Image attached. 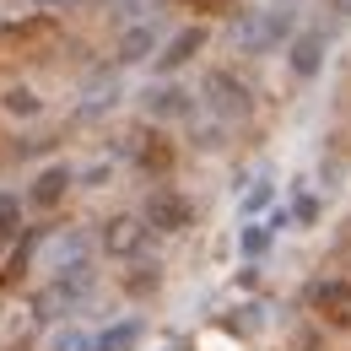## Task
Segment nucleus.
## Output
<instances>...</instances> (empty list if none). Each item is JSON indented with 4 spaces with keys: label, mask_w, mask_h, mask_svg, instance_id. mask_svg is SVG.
<instances>
[{
    "label": "nucleus",
    "mask_w": 351,
    "mask_h": 351,
    "mask_svg": "<svg viewBox=\"0 0 351 351\" xmlns=\"http://www.w3.org/2000/svg\"><path fill=\"white\" fill-rule=\"evenodd\" d=\"M200 97H206V108L217 114L221 125H238V119H249V108H254L249 87H243V82H232L227 71H211V76H206V92H200Z\"/></svg>",
    "instance_id": "obj_3"
},
{
    "label": "nucleus",
    "mask_w": 351,
    "mask_h": 351,
    "mask_svg": "<svg viewBox=\"0 0 351 351\" xmlns=\"http://www.w3.org/2000/svg\"><path fill=\"white\" fill-rule=\"evenodd\" d=\"M65 189H71V168H44V173L33 178V206H60L65 200Z\"/></svg>",
    "instance_id": "obj_11"
},
{
    "label": "nucleus",
    "mask_w": 351,
    "mask_h": 351,
    "mask_svg": "<svg viewBox=\"0 0 351 351\" xmlns=\"http://www.w3.org/2000/svg\"><path fill=\"white\" fill-rule=\"evenodd\" d=\"M33 319H38V308H22V303H0V351L22 346V341H27V330H33Z\"/></svg>",
    "instance_id": "obj_7"
},
{
    "label": "nucleus",
    "mask_w": 351,
    "mask_h": 351,
    "mask_svg": "<svg viewBox=\"0 0 351 351\" xmlns=\"http://www.w3.org/2000/svg\"><path fill=\"white\" fill-rule=\"evenodd\" d=\"M49 351H97V341H92L87 330H60V335L49 341Z\"/></svg>",
    "instance_id": "obj_13"
},
{
    "label": "nucleus",
    "mask_w": 351,
    "mask_h": 351,
    "mask_svg": "<svg viewBox=\"0 0 351 351\" xmlns=\"http://www.w3.org/2000/svg\"><path fill=\"white\" fill-rule=\"evenodd\" d=\"M146 108H152V114H162V119H189V114H195V92H184V87L146 92Z\"/></svg>",
    "instance_id": "obj_9"
},
{
    "label": "nucleus",
    "mask_w": 351,
    "mask_h": 351,
    "mask_svg": "<svg viewBox=\"0 0 351 351\" xmlns=\"http://www.w3.org/2000/svg\"><path fill=\"white\" fill-rule=\"evenodd\" d=\"M313 308L330 330H351V281H319L313 287Z\"/></svg>",
    "instance_id": "obj_5"
},
{
    "label": "nucleus",
    "mask_w": 351,
    "mask_h": 351,
    "mask_svg": "<svg viewBox=\"0 0 351 351\" xmlns=\"http://www.w3.org/2000/svg\"><path fill=\"white\" fill-rule=\"evenodd\" d=\"M243 206H249V211H260V206H270V184H254V189H249V200H243Z\"/></svg>",
    "instance_id": "obj_19"
},
{
    "label": "nucleus",
    "mask_w": 351,
    "mask_h": 351,
    "mask_svg": "<svg viewBox=\"0 0 351 351\" xmlns=\"http://www.w3.org/2000/svg\"><path fill=\"white\" fill-rule=\"evenodd\" d=\"M146 227H152V221H141V217H114V221H103V249H108V254H119V260H130L135 249L146 243Z\"/></svg>",
    "instance_id": "obj_6"
},
{
    "label": "nucleus",
    "mask_w": 351,
    "mask_h": 351,
    "mask_svg": "<svg viewBox=\"0 0 351 351\" xmlns=\"http://www.w3.org/2000/svg\"><path fill=\"white\" fill-rule=\"evenodd\" d=\"M146 221H152L157 232H184V227H189V200L162 184V189H152V200H146Z\"/></svg>",
    "instance_id": "obj_4"
},
{
    "label": "nucleus",
    "mask_w": 351,
    "mask_h": 351,
    "mask_svg": "<svg viewBox=\"0 0 351 351\" xmlns=\"http://www.w3.org/2000/svg\"><path fill=\"white\" fill-rule=\"evenodd\" d=\"M87 292H92V265L82 260V265H71V270H54V281L38 292V303H33V308H38L44 319H60V308H76Z\"/></svg>",
    "instance_id": "obj_2"
},
{
    "label": "nucleus",
    "mask_w": 351,
    "mask_h": 351,
    "mask_svg": "<svg viewBox=\"0 0 351 351\" xmlns=\"http://www.w3.org/2000/svg\"><path fill=\"white\" fill-rule=\"evenodd\" d=\"M184 5H195V11H227L232 0H184Z\"/></svg>",
    "instance_id": "obj_20"
},
{
    "label": "nucleus",
    "mask_w": 351,
    "mask_h": 351,
    "mask_svg": "<svg viewBox=\"0 0 351 351\" xmlns=\"http://www.w3.org/2000/svg\"><path fill=\"white\" fill-rule=\"evenodd\" d=\"M135 335H141L135 324H114V330L97 341V351H130V346H135Z\"/></svg>",
    "instance_id": "obj_15"
},
{
    "label": "nucleus",
    "mask_w": 351,
    "mask_h": 351,
    "mask_svg": "<svg viewBox=\"0 0 351 351\" xmlns=\"http://www.w3.org/2000/svg\"><path fill=\"white\" fill-rule=\"evenodd\" d=\"M330 11H341V16H351V0H330Z\"/></svg>",
    "instance_id": "obj_21"
},
{
    "label": "nucleus",
    "mask_w": 351,
    "mask_h": 351,
    "mask_svg": "<svg viewBox=\"0 0 351 351\" xmlns=\"http://www.w3.org/2000/svg\"><path fill=\"white\" fill-rule=\"evenodd\" d=\"M319 54H324V38H319V33H303V38L292 44V71H298V76H313V71H319Z\"/></svg>",
    "instance_id": "obj_12"
},
{
    "label": "nucleus",
    "mask_w": 351,
    "mask_h": 351,
    "mask_svg": "<svg viewBox=\"0 0 351 351\" xmlns=\"http://www.w3.org/2000/svg\"><path fill=\"white\" fill-rule=\"evenodd\" d=\"M292 33V11L287 5H260V11H243L238 27H232V44L243 54H270L281 49V38Z\"/></svg>",
    "instance_id": "obj_1"
},
{
    "label": "nucleus",
    "mask_w": 351,
    "mask_h": 351,
    "mask_svg": "<svg viewBox=\"0 0 351 351\" xmlns=\"http://www.w3.org/2000/svg\"><path fill=\"white\" fill-rule=\"evenodd\" d=\"M146 54H157V22H135L130 33L119 38V60H125V65L146 60Z\"/></svg>",
    "instance_id": "obj_10"
},
{
    "label": "nucleus",
    "mask_w": 351,
    "mask_h": 351,
    "mask_svg": "<svg viewBox=\"0 0 351 351\" xmlns=\"http://www.w3.org/2000/svg\"><path fill=\"white\" fill-rule=\"evenodd\" d=\"M141 162L162 173V168H168V146H141Z\"/></svg>",
    "instance_id": "obj_16"
},
{
    "label": "nucleus",
    "mask_w": 351,
    "mask_h": 351,
    "mask_svg": "<svg viewBox=\"0 0 351 351\" xmlns=\"http://www.w3.org/2000/svg\"><path fill=\"white\" fill-rule=\"evenodd\" d=\"M44 5H82V0H44Z\"/></svg>",
    "instance_id": "obj_22"
},
{
    "label": "nucleus",
    "mask_w": 351,
    "mask_h": 351,
    "mask_svg": "<svg viewBox=\"0 0 351 351\" xmlns=\"http://www.w3.org/2000/svg\"><path fill=\"white\" fill-rule=\"evenodd\" d=\"M265 243H270V227H249V232H243V249H249V254H260Z\"/></svg>",
    "instance_id": "obj_18"
},
{
    "label": "nucleus",
    "mask_w": 351,
    "mask_h": 351,
    "mask_svg": "<svg viewBox=\"0 0 351 351\" xmlns=\"http://www.w3.org/2000/svg\"><path fill=\"white\" fill-rule=\"evenodd\" d=\"M5 114H38V97H33V87H5Z\"/></svg>",
    "instance_id": "obj_14"
},
{
    "label": "nucleus",
    "mask_w": 351,
    "mask_h": 351,
    "mask_svg": "<svg viewBox=\"0 0 351 351\" xmlns=\"http://www.w3.org/2000/svg\"><path fill=\"white\" fill-rule=\"evenodd\" d=\"M200 49H206V27H184L173 44L157 54V71H178V65H184V60H195Z\"/></svg>",
    "instance_id": "obj_8"
},
{
    "label": "nucleus",
    "mask_w": 351,
    "mask_h": 351,
    "mask_svg": "<svg viewBox=\"0 0 351 351\" xmlns=\"http://www.w3.org/2000/svg\"><path fill=\"white\" fill-rule=\"evenodd\" d=\"M16 232V200H0V238Z\"/></svg>",
    "instance_id": "obj_17"
}]
</instances>
